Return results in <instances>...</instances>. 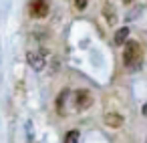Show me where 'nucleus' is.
<instances>
[{"label":"nucleus","mask_w":147,"mask_h":143,"mask_svg":"<svg viewBox=\"0 0 147 143\" xmlns=\"http://www.w3.org/2000/svg\"><path fill=\"white\" fill-rule=\"evenodd\" d=\"M123 65L129 71H137L143 65V49L137 40H127L123 51Z\"/></svg>","instance_id":"nucleus-1"},{"label":"nucleus","mask_w":147,"mask_h":143,"mask_svg":"<svg viewBox=\"0 0 147 143\" xmlns=\"http://www.w3.org/2000/svg\"><path fill=\"white\" fill-rule=\"evenodd\" d=\"M105 125L107 127H113V129H119L123 125V117L119 113H107L105 115Z\"/></svg>","instance_id":"nucleus-5"},{"label":"nucleus","mask_w":147,"mask_h":143,"mask_svg":"<svg viewBox=\"0 0 147 143\" xmlns=\"http://www.w3.org/2000/svg\"><path fill=\"white\" fill-rule=\"evenodd\" d=\"M105 16H107L109 24H115V22H117V14H115V10H113V6H111V4H107V6H105Z\"/></svg>","instance_id":"nucleus-7"},{"label":"nucleus","mask_w":147,"mask_h":143,"mask_svg":"<svg viewBox=\"0 0 147 143\" xmlns=\"http://www.w3.org/2000/svg\"><path fill=\"white\" fill-rule=\"evenodd\" d=\"M121 2H123V4H131V2H133V0H121Z\"/></svg>","instance_id":"nucleus-10"},{"label":"nucleus","mask_w":147,"mask_h":143,"mask_svg":"<svg viewBox=\"0 0 147 143\" xmlns=\"http://www.w3.org/2000/svg\"><path fill=\"white\" fill-rule=\"evenodd\" d=\"M93 103H95V97H93L91 91H87V89H79V91L73 93V101H71V105H73V109H75L77 113L87 111Z\"/></svg>","instance_id":"nucleus-2"},{"label":"nucleus","mask_w":147,"mask_h":143,"mask_svg":"<svg viewBox=\"0 0 147 143\" xmlns=\"http://www.w3.org/2000/svg\"><path fill=\"white\" fill-rule=\"evenodd\" d=\"M127 36H129V28H127V26L119 28V30L115 32V45H125V42H127Z\"/></svg>","instance_id":"nucleus-6"},{"label":"nucleus","mask_w":147,"mask_h":143,"mask_svg":"<svg viewBox=\"0 0 147 143\" xmlns=\"http://www.w3.org/2000/svg\"><path fill=\"white\" fill-rule=\"evenodd\" d=\"M28 12L32 18H47L51 12V2L49 0H30Z\"/></svg>","instance_id":"nucleus-3"},{"label":"nucleus","mask_w":147,"mask_h":143,"mask_svg":"<svg viewBox=\"0 0 147 143\" xmlns=\"http://www.w3.org/2000/svg\"><path fill=\"white\" fill-rule=\"evenodd\" d=\"M26 59H28V65H30L34 71H40V69L45 67V63H47V57H45L42 51H32V53L26 55Z\"/></svg>","instance_id":"nucleus-4"},{"label":"nucleus","mask_w":147,"mask_h":143,"mask_svg":"<svg viewBox=\"0 0 147 143\" xmlns=\"http://www.w3.org/2000/svg\"><path fill=\"white\" fill-rule=\"evenodd\" d=\"M73 2H75V8L77 10H85L87 4H89V0H73Z\"/></svg>","instance_id":"nucleus-9"},{"label":"nucleus","mask_w":147,"mask_h":143,"mask_svg":"<svg viewBox=\"0 0 147 143\" xmlns=\"http://www.w3.org/2000/svg\"><path fill=\"white\" fill-rule=\"evenodd\" d=\"M63 143H79V131L77 129H71L67 135H65V141Z\"/></svg>","instance_id":"nucleus-8"}]
</instances>
